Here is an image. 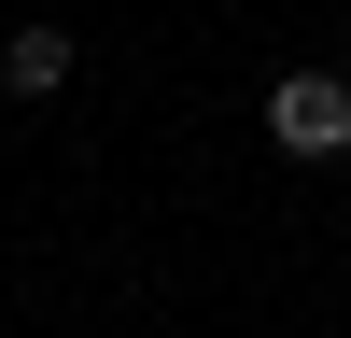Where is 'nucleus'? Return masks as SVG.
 Instances as JSON below:
<instances>
[{"label":"nucleus","instance_id":"nucleus-1","mask_svg":"<svg viewBox=\"0 0 351 338\" xmlns=\"http://www.w3.org/2000/svg\"><path fill=\"white\" fill-rule=\"evenodd\" d=\"M267 141L281 155H351V84L337 71H281L267 84Z\"/></svg>","mask_w":351,"mask_h":338},{"label":"nucleus","instance_id":"nucleus-2","mask_svg":"<svg viewBox=\"0 0 351 338\" xmlns=\"http://www.w3.org/2000/svg\"><path fill=\"white\" fill-rule=\"evenodd\" d=\"M71 84V28H14L0 43V99H56Z\"/></svg>","mask_w":351,"mask_h":338}]
</instances>
